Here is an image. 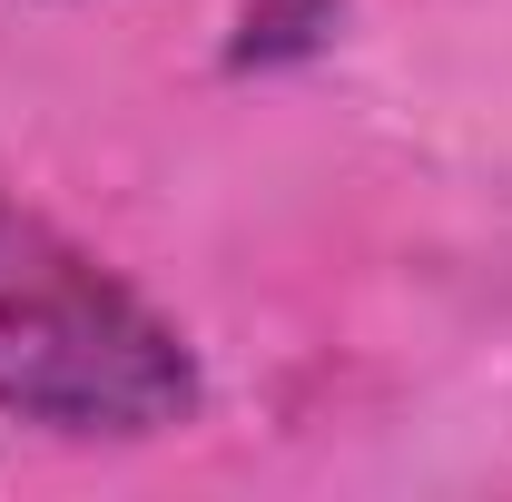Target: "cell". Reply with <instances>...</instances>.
<instances>
[{
	"label": "cell",
	"instance_id": "1",
	"mask_svg": "<svg viewBox=\"0 0 512 502\" xmlns=\"http://www.w3.org/2000/svg\"><path fill=\"white\" fill-rule=\"evenodd\" d=\"M197 404L188 335L50 217L0 197V414L69 443H148L197 424Z\"/></svg>",
	"mask_w": 512,
	"mask_h": 502
}]
</instances>
